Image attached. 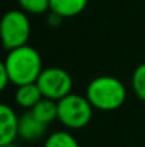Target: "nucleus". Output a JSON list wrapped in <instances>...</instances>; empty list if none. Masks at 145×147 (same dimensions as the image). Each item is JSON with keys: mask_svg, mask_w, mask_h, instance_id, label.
Wrapping results in <instances>:
<instances>
[{"mask_svg": "<svg viewBox=\"0 0 145 147\" xmlns=\"http://www.w3.org/2000/svg\"><path fill=\"white\" fill-rule=\"evenodd\" d=\"M3 64L9 71L10 82L16 86L36 83L43 71L40 53L27 45L9 50Z\"/></svg>", "mask_w": 145, "mask_h": 147, "instance_id": "1", "label": "nucleus"}, {"mask_svg": "<svg viewBox=\"0 0 145 147\" xmlns=\"http://www.w3.org/2000/svg\"><path fill=\"white\" fill-rule=\"evenodd\" d=\"M87 98L94 109L111 111L120 109L127 98V89L114 76H98L87 87Z\"/></svg>", "mask_w": 145, "mask_h": 147, "instance_id": "2", "label": "nucleus"}, {"mask_svg": "<svg viewBox=\"0 0 145 147\" xmlns=\"http://www.w3.org/2000/svg\"><path fill=\"white\" fill-rule=\"evenodd\" d=\"M93 104L87 96L70 93L58 100V120L63 126L77 130L86 127L93 119Z\"/></svg>", "mask_w": 145, "mask_h": 147, "instance_id": "3", "label": "nucleus"}, {"mask_svg": "<svg viewBox=\"0 0 145 147\" xmlns=\"http://www.w3.org/2000/svg\"><path fill=\"white\" fill-rule=\"evenodd\" d=\"M30 20L24 10H10L7 11L0 24V34L4 49L13 50L27 45L30 37Z\"/></svg>", "mask_w": 145, "mask_h": 147, "instance_id": "4", "label": "nucleus"}, {"mask_svg": "<svg viewBox=\"0 0 145 147\" xmlns=\"http://www.w3.org/2000/svg\"><path fill=\"white\" fill-rule=\"evenodd\" d=\"M36 83L39 84L44 97L53 98L55 101L70 94L73 89V77L67 70L61 67L43 69Z\"/></svg>", "mask_w": 145, "mask_h": 147, "instance_id": "5", "label": "nucleus"}, {"mask_svg": "<svg viewBox=\"0 0 145 147\" xmlns=\"http://www.w3.org/2000/svg\"><path fill=\"white\" fill-rule=\"evenodd\" d=\"M19 136V117L14 110L7 106H0V146H7Z\"/></svg>", "mask_w": 145, "mask_h": 147, "instance_id": "6", "label": "nucleus"}, {"mask_svg": "<svg viewBox=\"0 0 145 147\" xmlns=\"http://www.w3.org/2000/svg\"><path fill=\"white\" fill-rule=\"evenodd\" d=\"M47 131V124L40 121L30 110L19 117V136L26 142H36Z\"/></svg>", "mask_w": 145, "mask_h": 147, "instance_id": "7", "label": "nucleus"}, {"mask_svg": "<svg viewBox=\"0 0 145 147\" xmlns=\"http://www.w3.org/2000/svg\"><path fill=\"white\" fill-rule=\"evenodd\" d=\"M44 97L37 83H29L23 86H17L16 90V101L20 107L31 110L41 98Z\"/></svg>", "mask_w": 145, "mask_h": 147, "instance_id": "8", "label": "nucleus"}, {"mask_svg": "<svg viewBox=\"0 0 145 147\" xmlns=\"http://www.w3.org/2000/svg\"><path fill=\"white\" fill-rule=\"evenodd\" d=\"M88 0H50V10L61 17H74L87 7Z\"/></svg>", "mask_w": 145, "mask_h": 147, "instance_id": "9", "label": "nucleus"}, {"mask_svg": "<svg viewBox=\"0 0 145 147\" xmlns=\"http://www.w3.org/2000/svg\"><path fill=\"white\" fill-rule=\"evenodd\" d=\"M40 121L50 124L55 119H58V101L48 97H43L31 110H30Z\"/></svg>", "mask_w": 145, "mask_h": 147, "instance_id": "10", "label": "nucleus"}, {"mask_svg": "<svg viewBox=\"0 0 145 147\" xmlns=\"http://www.w3.org/2000/svg\"><path fill=\"white\" fill-rule=\"evenodd\" d=\"M44 147H80L76 137L68 131H54L46 140Z\"/></svg>", "mask_w": 145, "mask_h": 147, "instance_id": "11", "label": "nucleus"}, {"mask_svg": "<svg viewBox=\"0 0 145 147\" xmlns=\"http://www.w3.org/2000/svg\"><path fill=\"white\" fill-rule=\"evenodd\" d=\"M131 84H132V90L137 94V97L145 101V63L140 64L134 70Z\"/></svg>", "mask_w": 145, "mask_h": 147, "instance_id": "12", "label": "nucleus"}, {"mask_svg": "<svg viewBox=\"0 0 145 147\" xmlns=\"http://www.w3.org/2000/svg\"><path fill=\"white\" fill-rule=\"evenodd\" d=\"M21 10L30 14H43L50 10V0H17Z\"/></svg>", "mask_w": 145, "mask_h": 147, "instance_id": "13", "label": "nucleus"}, {"mask_svg": "<svg viewBox=\"0 0 145 147\" xmlns=\"http://www.w3.org/2000/svg\"><path fill=\"white\" fill-rule=\"evenodd\" d=\"M9 83H11V82H10L9 71H7V69L4 67V64L1 63V64H0V89L4 90V89L9 86Z\"/></svg>", "mask_w": 145, "mask_h": 147, "instance_id": "14", "label": "nucleus"}, {"mask_svg": "<svg viewBox=\"0 0 145 147\" xmlns=\"http://www.w3.org/2000/svg\"><path fill=\"white\" fill-rule=\"evenodd\" d=\"M1 147H19V146H16V144H13V143H11V144H7V146H1Z\"/></svg>", "mask_w": 145, "mask_h": 147, "instance_id": "15", "label": "nucleus"}]
</instances>
